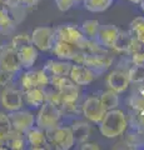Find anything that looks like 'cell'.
Masks as SVG:
<instances>
[{
    "instance_id": "obj_2",
    "label": "cell",
    "mask_w": 144,
    "mask_h": 150,
    "mask_svg": "<svg viewBox=\"0 0 144 150\" xmlns=\"http://www.w3.org/2000/svg\"><path fill=\"white\" fill-rule=\"evenodd\" d=\"M73 62L85 65V67H88L98 76V75L105 73L110 68L111 63H113V59H111V56H109L108 53L92 54V53H87V51L79 49L75 58L73 59Z\"/></svg>"
},
{
    "instance_id": "obj_30",
    "label": "cell",
    "mask_w": 144,
    "mask_h": 150,
    "mask_svg": "<svg viewBox=\"0 0 144 150\" xmlns=\"http://www.w3.org/2000/svg\"><path fill=\"white\" fill-rule=\"evenodd\" d=\"M11 123L10 118L6 111H0V137L6 138V135L11 130Z\"/></svg>"
},
{
    "instance_id": "obj_22",
    "label": "cell",
    "mask_w": 144,
    "mask_h": 150,
    "mask_svg": "<svg viewBox=\"0 0 144 150\" xmlns=\"http://www.w3.org/2000/svg\"><path fill=\"white\" fill-rule=\"evenodd\" d=\"M133 41V35L131 34V31H123L119 30L118 36L114 41L113 49L119 51V53H129L131 50V45Z\"/></svg>"
},
{
    "instance_id": "obj_19",
    "label": "cell",
    "mask_w": 144,
    "mask_h": 150,
    "mask_svg": "<svg viewBox=\"0 0 144 150\" xmlns=\"http://www.w3.org/2000/svg\"><path fill=\"white\" fill-rule=\"evenodd\" d=\"M23 99L24 103L33 108V109H39L45 103V88H31L23 91Z\"/></svg>"
},
{
    "instance_id": "obj_27",
    "label": "cell",
    "mask_w": 144,
    "mask_h": 150,
    "mask_svg": "<svg viewBox=\"0 0 144 150\" xmlns=\"http://www.w3.org/2000/svg\"><path fill=\"white\" fill-rule=\"evenodd\" d=\"M127 74H128V78L131 83H135V84L144 83V65L133 64L129 68Z\"/></svg>"
},
{
    "instance_id": "obj_7",
    "label": "cell",
    "mask_w": 144,
    "mask_h": 150,
    "mask_svg": "<svg viewBox=\"0 0 144 150\" xmlns=\"http://www.w3.org/2000/svg\"><path fill=\"white\" fill-rule=\"evenodd\" d=\"M55 39L69 43L80 50L84 49L88 41V38H85V35L80 31V29L70 24H64L58 26L55 29Z\"/></svg>"
},
{
    "instance_id": "obj_18",
    "label": "cell",
    "mask_w": 144,
    "mask_h": 150,
    "mask_svg": "<svg viewBox=\"0 0 144 150\" xmlns=\"http://www.w3.org/2000/svg\"><path fill=\"white\" fill-rule=\"evenodd\" d=\"M50 51L53 53V55H55L60 60H69V62H73V59L75 58L79 49L75 48V46L72 45V44L65 43V41L55 40V43L53 45V48L50 49Z\"/></svg>"
},
{
    "instance_id": "obj_11",
    "label": "cell",
    "mask_w": 144,
    "mask_h": 150,
    "mask_svg": "<svg viewBox=\"0 0 144 150\" xmlns=\"http://www.w3.org/2000/svg\"><path fill=\"white\" fill-rule=\"evenodd\" d=\"M25 140L26 148L31 150H44L50 148L48 139H46L45 130L38 128L36 125H34L25 133Z\"/></svg>"
},
{
    "instance_id": "obj_34",
    "label": "cell",
    "mask_w": 144,
    "mask_h": 150,
    "mask_svg": "<svg viewBox=\"0 0 144 150\" xmlns=\"http://www.w3.org/2000/svg\"><path fill=\"white\" fill-rule=\"evenodd\" d=\"M131 56H132V64L144 65V50L133 53V54H131Z\"/></svg>"
},
{
    "instance_id": "obj_10",
    "label": "cell",
    "mask_w": 144,
    "mask_h": 150,
    "mask_svg": "<svg viewBox=\"0 0 144 150\" xmlns=\"http://www.w3.org/2000/svg\"><path fill=\"white\" fill-rule=\"evenodd\" d=\"M0 69L16 74L23 70L16 50L10 45V43L0 46Z\"/></svg>"
},
{
    "instance_id": "obj_20",
    "label": "cell",
    "mask_w": 144,
    "mask_h": 150,
    "mask_svg": "<svg viewBox=\"0 0 144 150\" xmlns=\"http://www.w3.org/2000/svg\"><path fill=\"white\" fill-rule=\"evenodd\" d=\"M16 21L14 20L10 11L5 5H0V33L10 34L15 30Z\"/></svg>"
},
{
    "instance_id": "obj_28",
    "label": "cell",
    "mask_w": 144,
    "mask_h": 150,
    "mask_svg": "<svg viewBox=\"0 0 144 150\" xmlns=\"http://www.w3.org/2000/svg\"><path fill=\"white\" fill-rule=\"evenodd\" d=\"M129 105L140 114H144V88L129 98Z\"/></svg>"
},
{
    "instance_id": "obj_39",
    "label": "cell",
    "mask_w": 144,
    "mask_h": 150,
    "mask_svg": "<svg viewBox=\"0 0 144 150\" xmlns=\"http://www.w3.org/2000/svg\"><path fill=\"white\" fill-rule=\"evenodd\" d=\"M139 4H140V8H142V10H143V13H144V0H142V1L139 3Z\"/></svg>"
},
{
    "instance_id": "obj_36",
    "label": "cell",
    "mask_w": 144,
    "mask_h": 150,
    "mask_svg": "<svg viewBox=\"0 0 144 150\" xmlns=\"http://www.w3.org/2000/svg\"><path fill=\"white\" fill-rule=\"evenodd\" d=\"M79 148L83 149V150H87V149L95 150V149H99V145L96 144V143H87V142H84V143L80 144V146H79Z\"/></svg>"
},
{
    "instance_id": "obj_6",
    "label": "cell",
    "mask_w": 144,
    "mask_h": 150,
    "mask_svg": "<svg viewBox=\"0 0 144 150\" xmlns=\"http://www.w3.org/2000/svg\"><path fill=\"white\" fill-rule=\"evenodd\" d=\"M0 105L6 112L21 109L24 105L23 90L19 86H15V84L4 86L1 93H0Z\"/></svg>"
},
{
    "instance_id": "obj_5",
    "label": "cell",
    "mask_w": 144,
    "mask_h": 150,
    "mask_svg": "<svg viewBox=\"0 0 144 150\" xmlns=\"http://www.w3.org/2000/svg\"><path fill=\"white\" fill-rule=\"evenodd\" d=\"M19 88L23 91L31 88H46L50 83V76L44 69H26L19 73Z\"/></svg>"
},
{
    "instance_id": "obj_3",
    "label": "cell",
    "mask_w": 144,
    "mask_h": 150,
    "mask_svg": "<svg viewBox=\"0 0 144 150\" xmlns=\"http://www.w3.org/2000/svg\"><path fill=\"white\" fill-rule=\"evenodd\" d=\"M62 110L58 106L45 101L39 108V111L35 116V125L43 130H49L58 126L62 120Z\"/></svg>"
},
{
    "instance_id": "obj_37",
    "label": "cell",
    "mask_w": 144,
    "mask_h": 150,
    "mask_svg": "<svg viewBox=\"0 0 144 150\" xmlns=\"http://www.w3.org/2000/svg\"><path fill=\"white\" fill-rule=\"evenodd\" d=\"M4 149H6L5 138H4V137H0V150H4Z\"/></svg>"
},
{
    "instance_id": "obj_23",
    "label": "cell",
    "mask_w": 144,
    "mask_h": 150,
    "mask_svg": "<svg viewBox=\"0 0 144 150\" xmlns=\"http://www.w3.org/2000/svg\"><path fill=\"white\" fill-rule=\"evenodd\" d=\"M72 128L73 131V137H74V142L78 144H82L87 142V139L89 138L90 135V126L88 123L84 121H78V123H74Z\"/></svg>"
},
{
    "instance_id": "obj_31",
    "label": "cell",
    "mask_w": 144,
    "mask_h": 150,
    "mask_svg": "<svg viewBox=\"0 0 144 150\" xmlns=\"http://www.w3.org/2000/svg\"><path fill=\"white\" fill-rule=\"evenodd\" d=\"M16 73H11L8 70H3L0 69V86H8V85H13L15 84L16 80Z\"/></svg>"
},
{
    "instance_id": "obj_8",
    "label": "cell",
    "mask_w": 144,
    "mask_h": 150,
    "mask_svg": "<svg viewBox=\"0 0 144 150\" xmlns=\"http://www.w3.org/2000/svg\"><path fill=\"white\" fill-rule=\"evenodd\" d=\"M31 43L39 51H50L55 43V29L52 26H38L30 34Z\"/></svg>"
},
{
    "instance_id": "obj_16",
    "label": "cell",
    "mask_w": 144,
    "mask_h": 150,
    "mask_svg": "<svg viewBox=\"0 0 144 150\" xmlns=\"http://www.w3.org/2000/svg\"><path fill=\"white\" fill-rule=\"evenodd\" d=\"M72 65L69 60H48L43 69L49 76H69Z\"/></svg>"
},
{
    "instance_id": "obj_35",
    "label": "cell",
    "mask_w": 144,
    "mask_h": 150,
    "mask_svg": "<svg viewBox=\"0 0 144 150\" xmlns=\"http://www.w3.org/2000/svg\"><path fill=\"white\" fill-rule=\"evenodd\" d=\"M4 5H5L8 9L24 6V0H4Z\"/></svg>"
},
{
    "instance_id": "obj_14",
    "label": "cell",
    "mask_w": 144,
    "mask_h": 150,
    "mask_svg": "<svg viewBox=\"0 0 144 150\" xmlns=\"http://www.w3.org/2000/svg\"><path fill=\"white\" fill-rule=\"evenodd\" d=\"M129 78L127 71L123 70H113L106 76V85L115 93H124L129 86Z\"/></svg>"
},
{
    "instance_id": "obj_4",
    "label": "cell",
    "mask_w": 144,
    "mask_h": 150,
    "mask_svg": "<svg viewBox=\"0 0 144 150\" xmlns=\"http://www.w3.org/2000/svg\"><path fill=\"white\" fill-rule=\"evenodd\" d=\"M45 134H46L49 146L52 145L53 148L58 150H69L75 144L70 126L58 125L53 129L45 130Z\"/></svg>"
},
{
    "instance_id": "obj_32",
    "label": "cell",
    "mask_w": 144,
    "mask_h": 150,
    "mask_svg": "<svg viewBox=\"0 0 144 150\" xmlns=\"http://www.w3.org/2000/svg\"><path fill=\"white\" fill-rule=\"evenodd\" d=\"M131 34L133 36H138L144 34V16H138L131 23Z\"/></svg>"
},
{
    "instance_id": "obj_17",
    "label": "cell",
    "mask_w": 144,
    "mask_h": 150,
    "mask_svg": "<svg viewBox=\"0 0 144 150\" xmlns=\"http://www.w3.org/2000/svg\"><path fill=\"white\" fill-rule=\"evenodd\" d=\"M16 53H18V58H19V62H20L23 70L33 68L35 62L38 60V56H39V50L36 49L33 44L25 45L24 48L16 50Z\"/></svg>"
},
{
    "instance_id": "obj_26",
    "label": "cell",
    "mask_w": 144,
    "mask_h": 150,
    "mask_svg": "<svg viewBox=\"0 0 144 150\" xmlns=\"http://www.w3.org/2000/svg\"><path fill=\"white\" fill-rule=\"evenodd\" d=\"M99 28H100V23L98 20L92 19V20H85L79 29L88 39H95V36L99 31Z\"/></svg>"
},
{
    "instance_id": "obj_29",
    "label": "cell",
    "mask_w": 144,
    "mask_h": 150,
    "mask_svg": "<svg viewBox=\"0 0 144 150\" xmlns=\"http://www.w3.org/2000/svg\"><path fill=\"white\" fill-rule=\"evenodd\" d=\"M29 44H33V43H31L30 35L26 34V33H21V34L14 35L11 38V41H10V45L15 50H19L21 48H24L25 45H29Z\"/></svg>"
},
{
    "instance_id": "obj_12",
    "label": "cell",
    "mask_w": 144,
    "mask_h": 150,
    "mask_svg": "<svg viewBox=\"0 0 144 150\" xmlns=\"http://www.w3.org/2000/svg\"><path fill=\"white\" fill-rule=\"evenodd\" d=\"M83 114H84V116L88 120L99 124L105 114V110L103 105H101L99 98L95 96L88 98L84 101V104H83Z\"/></svg>"
},
{
    "instance_id": "obj_9",
    "label": "cell",
    "mask_w": 144,
    "mask_h": 150,
    "mask_svg": "<svg viewBox=\"0 0 144 150\" xmlns=\"http://www.w3.org/2000/svg\"><path fill=\"white\" fill-rule=\"evenodd\" d=\"M8 114L10 118L11 128L23 134H25L28 130L35 125V115L29 110H24L23 108L19 110L8 112Z\"/></svg>"
},
{
    "instance_id": "obj_13",
    "label": "cell",
    "mask_w": 144,
    "mask_h": 150,
    "mask_svg": "<svg viewBox=\"0 0 144 150\" xmlns=\"http://www.w3.org/2000/svg\"><path fill=\"white\" fill-rule=\"evenodd\" d=\"M96 75L92 71V70L83 64L74 63L72 65L70 73H69V78L77 84V85H89V84L94 80Z\"/></svg>"
},
{
    "instance_id": "obj_1",
    "label": "cell",
    "mask_w": 144,
    "mask_h": 150,
    "mask_svg": "<svg viewBox=\"0 0 144 150\" xmlns=\"http://www.w3.org/2000/svg\"><path fill=\"white\" fill-rule=\"evenodd\" d=\"M128 121L124 112L118 109H111L105 111L103 119L99 123L100 134L104 138L114 139L120 137L127 129Z\"/></svg>"
},
{
    "instance_id": "obj_15",
    "label": "cell",
    "mask_w": 144,
    "mask_h": 150,
    "mask_svg": "<svg viewBox=\"0 0 144 150\" xmlns=\"http://www.w3.org/2000/svg\"><path fill=\"white\" fill-rule=\"evenodd\" d=\"M119 29L115 25H100L99 31L95 36V41L105 49H113L114 41L118 36Z\"/></svg>"
},
{
    "instance_id": "obj_24",
    "label": "cell",
    "mask_w": 144,
    "mask_h": 150,
    "mask_svg": "<svg viewBox=\"0 0 144 150\" xmlns=\"http://www.w3.org/2000/svg\"><path fill=\"white\" fill-rule=\"evenodd\" d=\"M99 100H100L101 105H103V108H104L105 111L111 110V109H117L118 105H119V96H118V93L113 91L111 89H109V90L101 93Z\"/></svg>"
},
{
    "instance_id": "obj_40",
    "label": "cell",
    "mask_w": 144,
    "mask_h": 150,
    "mask_svg": "<svg viewBox=\"0 0 144 150\" xmlns=\"http://www.w3.org/2000/svg\"><path fill=\"white\" fill-rule=\"evenodd\" d=\"M83 0H75V4H79V3H82Z\"/></svg>"
},
{
    "instance_id": "obj_38",
    "label": "cell",
    "mask_w": 144,
    "mask_h": 150,
    "mask_svg": "<svg viewBox=\"0 0 144 150\" xmlns=\"http://www.w3.org/2000/svg\"><path fill=\"white\" fill-rule=\"evenodd\" d=\"M129 1H131V3H134V4H139V3L142 1V0H129Z\"/></svg>"
},
{
    "instance_id": "obj_41",
    "label": "cell",
    "mask_w": 144,
    "mask_h": 150,
    "mask_svg": "<svg viewBox=\"0 0 144 150\" xmlns=\"http://www.w3.org/2000/svg\"><path fill=\"white\" fill-rule=\"evenodd\" d=\"M0 5H4V0H0Z\"/></svg>"
},
{
    "instance_id": "obj_33",
    "label": "cell",
    "mask_w": 144,
    "mask_h": 150,
    "mask_svg": "<svg viewBox=\"0 0 144 150\" xmlns=\"http://www.w3.org/2000/svg\"><path fill=\"white\" fill-rule=\"evenodd\" d=\"M54 1L60 11H68V10H70L74 5H77L75 0H54Z\"/></svg>"
},
{
    "instance_id": "obj_21",
    "label": "cell",
    "mask_w": 144,
    "mask_h": 150,
    "mask_svg": "<svg viewBox=\"0 0 144 150\" xmlns=\"http://www.w3.org/2000/svg\"><path fill=\"white\" fill-rule=\"evenodd\" d=\"M5 144H6V149H11V150H23V149H25L26 148L25 134L11 129L10 133H9L6 135V138H5Z\"/></svg>"
},
{
    "instance_id": "obj_25",
    "label": "cell",
    "mask_w": 144,
    "mask_h": 150,
    "mask_svg": "<svg viewBox=\"0 0 144 150\" xmlns=\"http://www.w3.org/2000/svg\"><path fill=\"white\" fill-rule=\"evenodd\" d=\"M114 0H83V6L88 11L92 13H101L109 9Z\"/></svg>"
}]
</instances>
